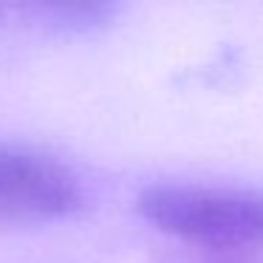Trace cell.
<instances>
[{"mask_svg": "<svg viewBox=\"0 0 263 263\" xmlns=\"http://www.w3.org/2000/svg\"><path fill=\"white\" fill-rule=\"evenodd\" d=\"M136 206L150 227L195 246H263V190L156 184L139 193Z\"/></svg>", "mask_w": 263, "mask_h": 263, "instance_id": "cell-1", "label": "cell"}, {"mask_svg": "<svg viewBox=\"0 0 263 263\" xmlns=\"http://www.w3.org/2000/svg\"><path fill=\"white\" fill-rule=\"evenodd\" d=\"M82 206L77 178L51 156L0 144V227H29L74 215Z\"/></svg>", "mask_w": 263, "mask_h": 263, "instance_id": "cell-2", "label": "cell"}, {"mask_svg": "<svg viewBox=\"0 0 263 263\" xmlns=\"http://www.w3.org/2000/svg\"><path fill=\"white\" fill-rule=\"evenodd\" d=\"M40 12L68 26H93L114 14L122 0H31Z\"/></svg>", "mask_w": 263, "mask_h": 263, "instance_id": "cell-3", "label": "cell"}]
</instances>
